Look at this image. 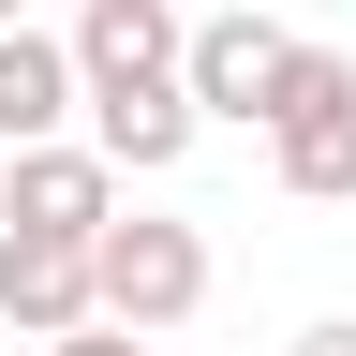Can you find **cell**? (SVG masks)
<instances>
[{
    "mask_svg": "<svg viewBox=\"0 0 356 356\" xmlns=\"http://www.w3.org/2000/svg\"><path fill=\"white\" fill-rule=\"evenodd\" d=\"M89 252H104V312H119V327L163 341V327L208 312V238H193V222H104Z\"/></svg>",
    "mask_w": 356,
    "mask_h": 356,
    "instance_id": "obj_2",
    "label": "cell"
},
{
    "mask_svg": "<svg viewBox=\"0 0 356 356\" xmlns=\"http://www.w3.org/2000/svg\"><path fill=\"white\" fill-rule=\"evenodd\" d=\"M44 356H149V327H119V312H89V327H60Z\"/></svg>",
    "mask_w": 356,
    "mask_h": 356,
    "instance_id": "obj_10",
    "label": "cell"
},
{
    "mask_svg": "<svg viewBox=\"0 0 356 356\" xmlns=\"http://www.w3.org/2000/svg\"><path fill=\"white\" fill-rule=\"evenodd\" d=\"M89 134H104L134 178H163V163L208 134V104H193V74H134V89H89Z\"/></svg>",
    "mask_w": 356,
    "mask_h": 356,
    "instance_id": "obj_7",
    "label": "cell"
},
{
    "mask_svg": "<svg viewBox=\"0 0 356 356\" xmlns=\"http://www.w3.org/2000/svg\"><path fill=\"white\" fill-rule=\"evenodd\" d=\"M104 312V252L89 238H44V222H0V327H30V341H60Z\"/></svg>",
    "mask_w": 356,
    "mask_h": 356,
    "instance_id": "obj_3",
    "label": "cell"
},
{
    "mask_svg": "<svg viewBox=\"0 0 356 356\" xmlns=\"http://www.w3.org/2000/svg\"><path fill=\"white\" fill-rule=\"evenodd\" d=\"M74 60H89V89L193 74V15H178V0H89V15H74Z\"/></svg>",
    "mask_w": 356,
    "mask_h": 356,
    "instance_id": "obj_4",
    "label": "cell"
},
{
    "mask_svg": "<svg viewBox=\"0 0 356 356\" xmlns=\"http://www.w3.org/2000/svg\"><path fill=\"white\" fill-rule=\"evenodd\" d=\"M267 163H282L297 208H341L356 193V89H341V104H297L282 134H267Z\"/></svg>",
    "mask_w": 356,
    "mask_h": 356,
    "instance_id": "obj_8",
    "label": "cell"
},
{
    "mask_svg": "<svg viewBox=\"0 0 356 356\" xmlns=\"http://www.w3.org/2000/svg\"><path fill=\"white\" fill-rule=\"evenodd\" d=\"M119 149L89 134V149H60V134H30V149H0V222H44V238H104L119 222Z\"/></svg>",
    "mask_w": 356,
    "mask_h": 356,
    "instance_id": "obj_1",
    "label": "cell"
},
{
    "mask_svg": "<svg viewBox=\"0 0 356 356\" xmlns=\"http://www.w3.org/2000/svg\"><path fill=\"white\" fill-rule=\"evenodd\" d=\"M89 104V60H74V30H0V149H30V134H60Z\"/></svg>",
    "mask_w": 356,
    "mask_h": 356,
    "instance_id": "obj_5",
    "label": "cell"
},
{
    "mask_svg": "<svg viewBox=\"0 0 356 356\" xmlns=\"http://www.w3.org/2000/svg\"><path fill=\"white\" fill-rule=\"evenodd\" d=\"M282 44H297V30H267V15H193V104H208V119H252V134H267Z\"/></svg>",
    "mask_w": 356,
    "mask_h": 356,
    "instance_id": "obj_6",
    "label": "cell"
},
{
    "mask_svg": "<svg viewBox=\"0 0 356 356\" xmlns=\"http://www.w3.org/2000/svg\"><path fill=\"white\" fill-rule=\"evenodd\" d=\"M341 89H356V60H341V44H282V89H267V134H282L297 104H341Z\"/></svg>",
    "mask_w": 356,
    "mask_h": 356,
    "instance_id": "obj_9",
    "label": "cell"
},
{
    "mask_svg": "<svg viewBox=\"0 0 356 356\" xmlns=\"http://www.w3.org/2000/svg\"><path fill=\"white\" fill-rule=\"evenodd\" d=\"M297 356H356V312H327V327H297Z\"/></svg>",
    "mask_w": 356,
    "mask_h": 356,
    "instance_id": "obj_11",
    "label": "cell"
},
{
    "mask_svg": "<svg viewBox=\"0 0 356 356\" xmlns=\"http://www.w3.org/2000/svg\"><path fill=\"white\" fill-rule=\"evenodd\" d=\"M15 15H30V0H0V30H15Z\"/></svg>",
    "mask_w": 356,
    "mask_h": 356,
    "instance_id": "obj_12",
    "label": "cell"
}]
</instances>
